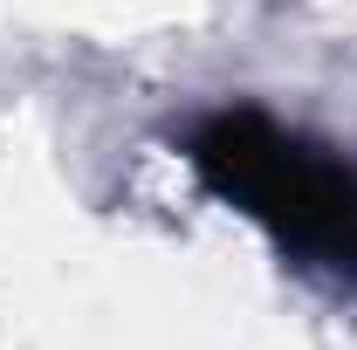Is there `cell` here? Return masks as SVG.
Wrapping results in <instances>:
<instances>
[{
	"label": "cell",
	"mask_w": 357,
	"mask_h": 350,
	"mask_svg": "<svg viewBox=\"0 0 357 350\" xmlns=\"http://www.w3.org/2000/svg\"><path fill=\"white\" fill-rule=\"evenodd\" d=\"M185 165L213 199L241 206L296 268L357 282V165H344V151L289 131L255 103H234L185 131Z\"/></svg>",
	"instance_id": "obj_1"
}]
</instances>
